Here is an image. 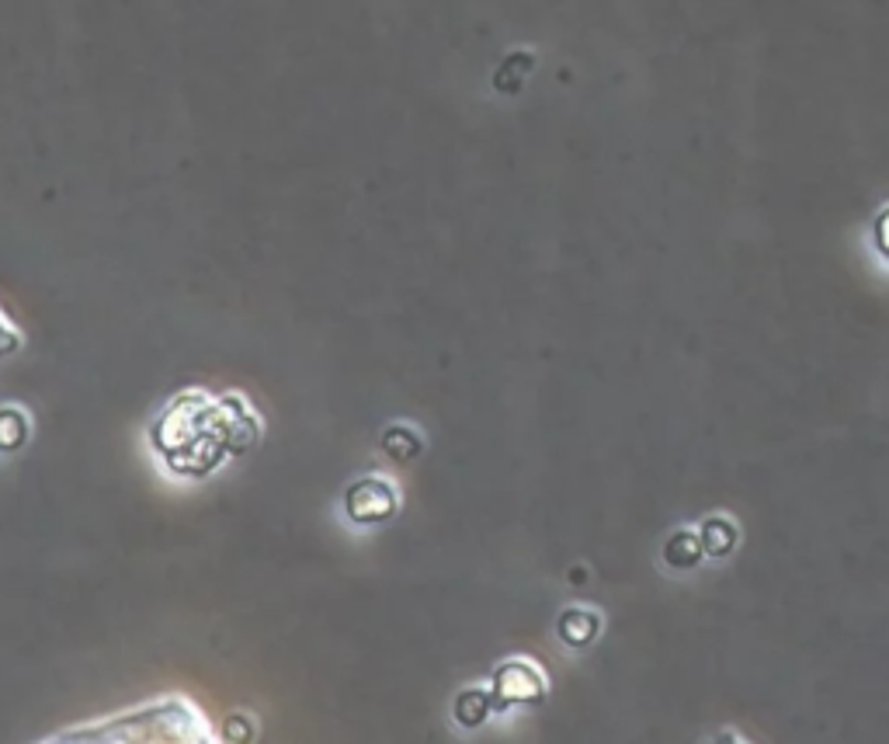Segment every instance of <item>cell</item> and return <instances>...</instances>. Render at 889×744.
<instances>
[{"instance_id": "2", "label": "cell", "mask_w": 889, "mask_h": 744, "mask_svg": "<svg viewBox=\"0 0 889 744\" xmlns=\"http://www.w3.org/2000/svg\"><path fill=\"white\" fill-rule=\"evenodd\" d=\"M348 515L354 518V522H383L389 512H393V488L389 484H383V480H362V484H354L351 491H348Z\"/></svg>"}, {"instance_id": "4", "label": "cell", "mask_w": 889, "mask_h": 744, "mask_svg": "<svg viewBox=\"0 0 889 744\" xmlns=\"http://www.w3.org/2000/svg\"><path fill=\"white\" fill-rule=\"evenodd\" d=\"M21 348V335L14 331V327L8 324V317L0 314V359H8V355H14Z\"/></svg>"}, {"instance_id": "3", "label": "cell", "mask_w": 889, "mask_h": 744, "mask_svg": "<svg viewBox=\"0 0 889 744\" xmlns=\"http://www.w3.org/2000/svg\"><path fill=\"white\" fill-rule=\"evenodd\" d=\"M29 442V418L18 407H0V452H18Z\"/></svg>"}, {"instance_id": "1", "label": "cell", "mask_w": 889, "mask_h": 744, "mask_svg": "<svg viewBox=\"0 0 889 744\" xmlns=\"http://www.w3.org/2000/svg\"><path fill=\"white\" fill-rule=\"evenodd\" d=\"M39 744H222L188 696H161L125 713L59 731Z\"/></svg>"}]
</instances>
